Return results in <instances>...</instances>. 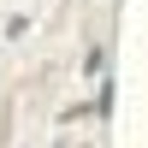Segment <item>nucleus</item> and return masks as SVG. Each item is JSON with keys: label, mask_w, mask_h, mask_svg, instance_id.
I'll return each mask as SVG.
<instances>
[]
</instances>
